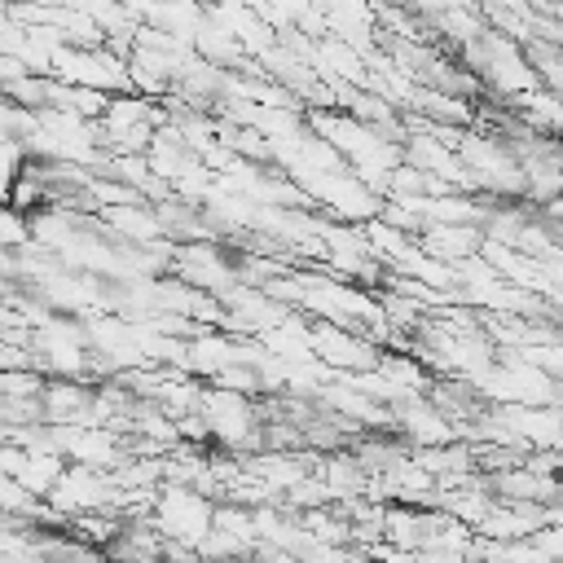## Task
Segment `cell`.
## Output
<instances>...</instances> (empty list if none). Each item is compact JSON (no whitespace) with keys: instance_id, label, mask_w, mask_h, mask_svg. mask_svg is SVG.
I'll use <instances>...</instances> for the list:
<instances>
[{"instance_id":"obj_1","label":"cell","mask_w":563,"mask_h":563,"mask_svg":"<svg viewBox=\"0 0 563 563\" xmlns=\"http://www.w3.org/2000/svg\"><path fill=\"white\" fill-rule=\"evenodd\" d=\"M158 528L167 537H176V541L198 550L207 541V532L216 528V510L198 493H189V488H167L158 497Z\"/></svg>"}]
</instances>
